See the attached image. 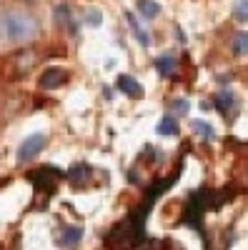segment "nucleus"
<instances>
[{
	"mask_svg": "<svg viewBox=\"0 0 248 250\" xmlns=\"http://www.w3.org/2000/svg\"><path fill=\"white\" fill-rule=\"evenodd\" d=\"M171 110H173V115H185L191 110V105H188V100H185V98H176L171 103Z\"/></svg>",
	"mask_w": 248,
	"mask_h": 250,
	"instance_id": "obj_18",
	"label": "nucleus"
},
{
	"mask_svg": "<svg viewBox=\"0 0 248 250\" xmlns=\"http://www.w3.org/2000/svg\"><path fill=\"white\" fill-rule=\"evenodd\" d=\"M68 70L66 68H48L43 75H40V88L43 90H58L68 83Z\"/></svg>",
	"mask_w": 248,
	"mask_h": 250,
	"instance_id": "obj_5",
	"label": "nucleus"
},
{
	"mask_svg": "<svg viewBox=\"0 0 248 250\" xmlns=\"http://www.w3.org/2000/svg\"><path fill=\"white\" fill-rule=\"evenodd\" d=\"M68 183L73 185V188H86L88 183H90V178H93V168L88 163H75L73 168L68 170Z\"/></svg>",
	"mask_w": 248,
	"mask_h": 250,
	"instance_id": "obj_6",
	"label": "nucleus"
},
{
	"mask_svg": "<svg viewBox=\"0 0 248 250\" xmlns=\"http://www.w3.org/2000/svg\"><path fill=\"white\" fill-rule=\"evenodd\" d=\"M191 128H193V133L201 135L203 140H213V138H216V130H213L205 120H191Z\"/></svg>",
	"mask_w": 248,
	"mask_h": 250,
	"instance_id": "obj_15",
	"label": "nucleus"
},
{
	"mask_svg": "<svg viewBox=\"0 0 248 250\" xmlns=\"http://www.w3.org/2000/svg\"><path fill=\"white\" fill-rule=\"evenodd\" d=\"M126 20H128V25H131L133 35L138 38V43H140L143 48H148V45H151V35H148V30L138 23V18H135L133 13H126Z\"/></svg>",
	"mask_w": 248,
	"mask_h": 250,
	"instance_id": "obj_10",
	"label": "nucleus"
},
{
	"mask_svg": "<svg viewBox=\"0 0 248 250\" xmlns=\"http://www.w3.org/2000/svg\"><path fill=\"white\" fill-rule=\"evenodd\" d=\"M211 198H213V193H208L205 188H203V190L191 193L188 205H185V213H183V223L191 225V228H196V230H201V218H203V213L211 208Z\"/></svg>",
	"mask_w": 248,
	"mask_h": 250,
	"instance_id": "obj_2",
	"label": "nucleus"
},
{
	"mask_svg": "<svg viewBox=\"0 0 248 250\" xmlns=\"http://www.w3.org/2000/svg\"><path fill=\"white\" fill-rule=\"evenodd\" d=\"M80 238H83V230L78 225H68V228H63V230H60V235H58V245L60 248H75L78 243H80Z\"/></svg>",
	"mask_w": 248,
	"mask_h": 250,
	"instance_id": "obj_8",
	"label": "nucleus"
},
{
	"mask_svg": "<svg viewBox=\"0 0 248 250\" xmlns=\"http://www.w3.org/2000/svg\"><path fill=\"white\" fill-rule=\"evenodd\" d=\"M45 148V135H30L23 140V145L18 148V163H30L33 158H38V153Z\"/></svg>",
	"mask_w": 248,
	"mask_h": 250,
	"instance_id": "obj_4",
	"label": "nucleus"
},
{
	"mask_svg": "<svg viewBox=\"0 0 248 250\" xmlns=\"http://www.w3.org/2000/svg\"><path fill=\"white\" fill-rule=\"evenodd\" d=\"M86 23H88V25H93V28H98V25L103 23V15H100V10L90 8V10L86 13Z\"/></svg>",
	"mask_w": 248,
	"mask_h": 250,
	"instance_id": "obj_19",
	"label": "nucleus"
},
{
	"mask_svg": "<svg viewBox=\"0 0 248 250\" xmlns=\"http://www.w3.org/2000/svg\"><path fill=\"white\" fill-rule=\"evenodd\" d=\"M115 85H118V90H120V93H126V95H131V98H143V88H140V83H138L135 78H131V75H120Z\"/></svg>",
	"mask_w": 248,
	"mask_h": 250,
	"instance_id": "obj_9",
	"label": "nucleus"
},
{
	"mask_svg": "<svg viewBox=\"0 0 248 250\" xmlns=\"http://www.w3.org/2000/svg\"><path fill=\"white\" fill-rule=\"evenodd\" d=\"M176 58L173 55H160V58H156V70H158V75H163V78H171L173 75V70H176Z\"/></svg>",
	"mask_w": 248,
	"mask_h": 250,
	"instance_id": "obj_12",
	"label": "nucleus"
},
{
	"mask_svg": "<svg viewBox=\"0 0 248 250\" xmlns=\"http://www.w3.org/2000/svg\"><path fill=\"white\" fill-rule=\"evenodd\" d=\"M233 53L236 55H248V30H243L233 38Z\"/></svg>",
	"mask_w": 248,
	"mask_h": 250,
	"instance_id": "obj_16",
	"label": "nucleus"
},
{
	"mask_svg": "<svg viewBox=\"0 0 248 250\" xmlns=\"http://www.w3.org/2000/svg\"><path fill=\"white\" fill-rule=\"evenodd\" d=\"M213 100H216V103H213L216 110L223 113V115H231V113L236 110V105H238V100H236V95H233L231 90H221Z\"/></svg>",
	"mask_w": 248,
	"mask_h": 250,
	"instance_id": "obj_7",
	"label": "nucleus"
},
{
	"mask_svg": "<svg viewBox=\"0 0 248 250\" xmlns=\"http://www.w3.org/2000/svg\"><path fill=\"white\" fill-rule=\"evenodd\" d=\"M233 18L241 20V23H248V0H238L233 8Z\"/></svg>",
	"mask_w": 248,
	"mask_h": 250,
	"instance_id": "obj_17",
	"label": "nucleus"
},
{
	"mask_svg": "<svg viewBox=\"0 0 248 250\" xmlns=\"http://www.w3.org/2000/svg\"><path fill=\"white\" fill-rule=\"evenodd\" d=\"M3 33L10 43H28L38 33V20L23 10H10L3 15Z\"/></svg>",
	"mask_w": 248,
	"mask_h": 250,
	"instance_id": "obj_1",
	"label": "nucleus"
},
{
	"mask_svg": "<svg viewBox=\"0 0 248 250\" xmlns=\"http://www.w3.org/2000/svg\"><path fill=\"white\" fill-rule=\"evenodd\" d=\"M55 23L63 25V28H68L70 33H75V23H73V10H70V5H66V3L55 5Z\"/></svg>",
	"mask_w": 248,
	"mask_h": 250,
	"instance_id": "obj_11",
	"label": "nucleus"
},
{
	"mask_svg": "<svg viewBox=\"0 0 248 250\" xmlns=\"http://www.w3.org/2000/svg\"><path fill=\"white\" fill-rule=\"evenodd\" d=\"M28 180L33 183L38 195H50V193H55L58 183L63 180V173H60L58 168H50V165H43V168L28 173Z\"/></svg>",
	"mask_w": 248,
	"mask_h": 250,
	"instance_id": "obj_3",
	"label": "nucleus"
},
{
	"mask_svg": "<svg viewBox=\"0 0 248 250\" xmlns=\"http://www.w3.org/2000/svg\"><path fill=\"white\" fill-rule=\"evenodd\" d=\"M138 13L146 18V20H153V18H158L160 5L156 3V0H138Z\"/></svg>",
	"mask_w": 248,
	"mask_h": 250,
	"instance_id": "obj_13",
	"label": "nucleus"
},
{
	"mask_svg": "<svg viewBox=\"0 0 248 250\" xmlns=\"http://www.w3.org/2000/svg\"><path fill=\"white\" fill-rule=\"evenodd\" d=\"M158 135H178V120L173 115H165L160 123H158Z\"/></svg>",
	"mask_w": 248,
	"mask_h": 250,
	"instance_id": "obj_14",
	"label": "nucleus"
}]
</instances>
